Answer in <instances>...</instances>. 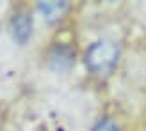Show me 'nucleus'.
I'll return each instance as SVG.
<instances>
[{
    "instance_id": "20e7f679",
    "label": "nucleus",
    "mask_w": 146,
    "mask_h": 131,
    "mask_svg": "<svg viewBox=\"0 0 146 131\" xmlns=\"http://www.w3.org/2000/svg\"><path fill=\"white\" fill-rule=\"evenodd\" d=\"M43 18L48 21H57L68 9V2H41L38 5Z\"/></svg>"
},
{
    "instance_id": "f257e3e1",
    "label": "nucleus",
    "mask_w": 146,
    "mask_h": 131,
    "mask_svg": "<svg viewBox=\"0 0 146 131\" xmlns=\"http://www.w3.org/2000/svg\"><path fill=\"white\" fill-rule=\"evenodd\" d=\"M119 59V46L112 41L102 39L87 48L86 52V66L93 75H109L118 64Z\"/></svg>"
},
{
    "instance_id": "f03ea898",
    "label": "nucleus",
    "mask_w": 146,
    "mask_h": 131,
    "mask_svg": "<svg viewBox=\"0 0 146 131\" xmlns=\"http://www.w3.org/2000/svg\"><path fill=\"white\" fill-rule=\"evenodd\" d=\"M75 62V52L68 45H55L48 53V64L55 71H66Z\"/></svg>"
},
{
    "instance_id": "7ed1b4c3",
    "label": "nucleus",
    "mask_w": 146,
    "mask_h": 131,
    "mask_svg": "<svg viewBox=\"0 0 146 131\" xmlns=\"http://www.w3.org/2000/svg\"><path fill=\"white\" fill-rule=\"evenodd\" d=\"M11 30L14 39L20 45H25L32 35V18L27 12H16L11 20Z\"/></svg>"
},
{
    "instance_id": "39448f33",
    "label": "nucleus",
    "mask_w": 146,
    "mask_h": 131,
    "mask_svg": "<svg viewBox=\"0 0 146 131\" xmlns=\"http://www.w3.org/2000/svg\"><path fill=\"white\" fill-rule=\"evenodd\" d=\"M93 131H119V129H118V124H116L114 121L104 119V121H100L98 124L93 128Z\"/></svg>"
}]
</instances>
